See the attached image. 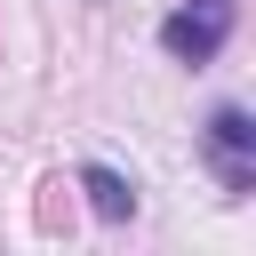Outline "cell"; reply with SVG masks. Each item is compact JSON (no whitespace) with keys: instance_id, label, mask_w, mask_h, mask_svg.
Returning a JSON list of instances; mask_svg holds the SVG:
<instances>
[{"instance_id":"1","label":"cell","mask_w":256,"mask_h":256,"mask_svg":"<svg viewBox=\"0 0 256 256\" xmlns=\"http://www.w3.org/2000/svg\"><path fill=\"white\" fill-rule=\"evenodd\" d=\"M224 40H232V0H184V8L160 24V48H168L176 64H208Z\"/></svg>"},{"instance_id":"2","label":"cell","mask_w":256,"mask_h":256,"mask_svg":"<svg viewBox=\"0 0 256 256\" xmlns=\"http://www.w3.org/2000/svg\"><path fill=\"white\" fill-rule=\"evenodd\" d=\"M248 144H256L248 112H240V104H216V120H208V160H216L224 192H248V184H256V168H248Z\"/></svg>"},{"instance_id":"3","label":"cell","mask_w":256,"mask_h":256,"mask_svg":"<svg viewBox=\"0 0 256 256\" xmlns=\"http://www.w3.org/2000/svg\"><path fill=\"white\" fill-rule=\"evenodd\" d=\"M80 192H88V208H96L104 224H120V216L136 208V192H128V184H120L112 168H80Z\"/></svg>"}]
</instances>
